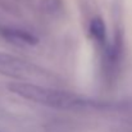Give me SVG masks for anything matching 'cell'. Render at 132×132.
<instances>
[{"label": "cell", "instance_id": "6da1fadb", "mask_svg": "<svg viewBox=\"0 0 132 132\" xmlns=\"http://www.w3.org/2000/svg\"><path fill=\"white\" fill-rule=\"evenodd\" d=\"M8 88L13 94L28 101H34L36 104L45 105L49 108L68 110V109H99L105 106V104L99 103L97 100H92L67 91L43 87L30 82H12L8 84Z\"/></svg>", "mask_w": 132, "mask_h": 132}, {"label": "cell", "instance_id": "7a4b0ae2", "mask_svg": "<svg viewBox=\"0 0 132 132\" xmlns=\"http://www.w3.org/2000/svg\"><path fill=\"white\" fill-rule=\"evenodd\" d=\"M34 69V65L28 62L21 60L17 56L0 51V75L14 78H22L31 75Z\"/></svg>", "mask_w": 132, "mask_h": 132}, {"label": "cell", "instance_id": "3957f363", "mask_svg": "<svg viewBox=\"0 0 132 132\" xmlns=\"http://www.w3.org/2000/svg\"><path fill=\"white\" fill-rule=\"evenodd\" d=\"M0 36H3L6 41L15 45H22V46H31V45L37 44V39L23 30L18 28H10V27H0Z\"/></svg>", "mask_w": 132, "mask_h": 132}, {"label": "cell", "instance_id": "277c9868", "mask_svg": "<svg viewBox=\"0 0 132 132\" xmlns=\"http://www.w3.org/2000/svg\"><path fill=\"white\" fill-rule=\"evenodd\" d=\"M90 32H91L92 37H94L96 41L104 43V40H105V26H104V23H103L101 19L96 18V19H92V21H91Z\"/></svg>", "mask_w": 132, "mask_h": 132}]
</instances>
